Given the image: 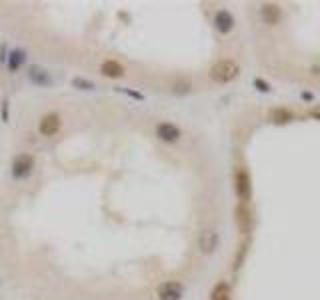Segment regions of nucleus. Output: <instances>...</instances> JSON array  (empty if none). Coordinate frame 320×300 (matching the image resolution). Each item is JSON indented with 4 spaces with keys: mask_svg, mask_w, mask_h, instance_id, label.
<instances>
[{
    "mask_svg": "<svg viewBox=\"0 0 320 300\" xmlns=\"http://www.w3.org/2000/svg\"><path fill=\"white\" fill-rule=\"evenodd\" d=\"M210 78L218 84H226V82H232L234 78H238L240 74V66L234 60H228V58H222L218 62H214L210 66Z\"/></svg>",
    "mask_w": 320,
    "mask_h": 300,
    "instance_id": "1",
    "label": "nucleus"
},
{
    "mask_svg": "<svg viewBox=\"0 0 320 300\" xmlns=\"http://www.w3.org/2000/svg\"><path fill=\"white\" fill-rule=\"evenodd\" d=\"M234 192L240 202H248L252 198V182H250V174L246 172V168H238L234 174Z\"/></svg>",
    "mask_w": 320,
    "mask_h": 300,
    "instance_id": "2",
    "label": "nucleus"
},
{
    "mask_svg": "<svg viewBox=\"0 0 320 300\" xmlns=\"http://www.w3.org/2000/svg\"><path fill=\"white\" fill-rule=\"evenodd\" d=\"M32 168H34V156L22 152V154H18V156L12 160V176H14L16 180H22V178L30 176Z\"/></svg>",
    "mask_w": 320,
    "mask_h": 300,
    "instance_id": "3",
    "label": "nucleus"
},
{
    "mask_svg": "<svg viewBox=\"0 0 320 300\" xmlns=\"http://www.w3.org/2000/svg\"><path fill=\"white\" fill-rule=\"evenodd\" d=\"M156 296L158 300H182L184 296V286L176 280H168V282H162L156 290Z\"/></svg>",
    "mask_w": 320,
    "mask_h": 300,
    "instance_id": "4",
    "label": "nucleus"
},
{
    "mask_svg": "<svg viewBox=\"0 0 320 300\" xmlns=\"http://www.w3.org/2000/svg\"><path fill=\"white\" fill-rule=\"evenodd\" d=\"M60 126H62L60 114L48 112V114H44V116L40 118V122H38V132H40L42 137H54V134H58Z\"/></svg>",
    "mask_w": 320,
    "mask_h": 300,
    "instance_id": "5",
    "label": "nucleus"
},
{
    "mask_svg": "<svg viewBox=\"0 0 320 300\" xmlns=\"http://www.w3.org/2000/svg\"><path fill=\"white\" fill-rule=\"evenodd\" d=\"M234 220L242 234H248L252 230V212L246 202H238V206L234 208Z\"/></svg>",
    "mask_w": 320,
    "mask_h": 300,
    "instance_id": "6",
    "label": "nucleus"
},
{
    "mask_svg": "<svg viewBox=\"0 0 320 300\" xmlns=\"http://www.w3.org/2000/svg\"><path fill=\"white\" fill-rule=\"evenodd\" d=\"M28 78H30L32 84H36V86H52L54 82L50 72L44 66H40V64H32L28 68Z\"/></svg>",
    "mask_w": 320,
    "mask_h": 300,
    "instance_id": "7",
    "label": "nucleus"
},
{
    "mask_svg": "<svg viewBox=\"0 0 320 300\" xmlns=\"http://www.w3.org/2000/svg\"><path fill=\"white\" fill-rule=\"evenodd\" d=\"M156 137L160 140H164V142H176L178 138L182 137V132H180V128L176 126V124H172V122H160L158 126H156Z\"/></svg>",
    "mask_w": 320,
    "mask_h": 300,
    "instance_id": "8",
    "label": "nucleus"
},
{
    "mask_svg": "<svg viewBox=\"0 0 320 300\" xmlns=\"http://www.w3.org/2000/svg\"><path fill=\"white\" fill-rule=\"evenodd\" d=\"M260 16H262V20L266 24H278L280 18H282V10H280V6L276 2H264L260 6Z\"/></svg>",
    "mask_w": 320,
    "mask_h": 300,
    "instance_id": "9",
    "label": "nucleus"
},
{
    "mask_svg": "<svg viewBox=\"0 0 320 300\" xmlns=\"http://www.w3.org/2000/svg\"><path fill=\"white\" fill-rule=\"evenodd\" d=\"M214 26L220 34H228L234 28V16L228 10H218L214 14Z\"/></svg>",
    "mask_w": 320,
    "mask_h": 300,
    "instance_id": "10",
    "label": "nucleus"
},
{
    "mask_svg": "<svg viewBox=\"0 0 320 300\" xmlns=\"http://www.w3.org/2000/svg\"><path fill=\"white\" fill-rule=\"evenodd\" d=\"M218 246V234L214 230H204L198 238V248L202 254H212Z\"/></svg>",
    "mask_w": 320,
    "mask_h": 300,
    "instance_id": "11",
    "label": "nucleus"
},
{
    "mask_svg": "<svg viewBox=\"0 0 320 300\" xmlns=\"http://www.w3.org/2000/svg\"><path fill=\"white\" fill-rule=\"evenodd\" d=\"M124 72H126L124 66L116 60H104L100 64V74H104L106 78H120V76H124Z\"/></svg>",
    "mask_w": 320,
    "mask_h": 300,
    "instance_id": "12",
    "label": "nucleus"
},
{
    "mask_svg": "<svg viewBox=\"0 0 320 300\" xmlns=\"http://www.w3.org/2000/svg\"><path fill=\"white\" fill-rule=\"evenodd\" d=\"M24 62H26V50H22V48H14V50H10L8 56H6V66L12 72H16Z\"/></svg>",
    "mask_w": 320,
    "mask_h": 300,
    "instance_id": "13",
    "label": "nucleus"
},
{
    "mask_svg": "<svg viewBox=\"0 0 320 300\" xmlns=\"http://www.w3.org/2000/svg\"><path fill=\"white\" fill-rule=\"evenodd\" d=\"M292 118H294V114L288 108L278 106V108L270 110V120H272L274 124H286V122H290Z\"/></svg>",
    "mask_w": 320,
    "mask_h": 300,
    "instance_id": "14",
    "label": "nucleus"
},
{
    "mask_svg": "<svg viewBox=\"0 0 320 300\" xmlns=\"http://www.w3.org/2000/svg\"><path fill=\"white\" fill-rule=\"evenodd\" d=\"M210 300H232V292L230 286L226 282H218L210 292Z\"/></svg>",
    "mask_w": 320,
    "mask_h": 300,
    "instance_id": "15",
    "label": "nucleus"
},
{
    "mask_svg": "<svg viewBox=\"0 0 320 300\" xmlns=\"http://www.w3.org/2000/svg\"><path fill=\"white\" fill-rule=\"evenodd\" d=\"M190 86H192V82H190L188 76H178L176 82H174V92L176 94H186V92H190Z\"/></svg>",
    "mask_w": 320,
    "mask_h": 300,
    "instance_id": "16",
    "label": "nucleus"
},
{
    "mask_svg": "<svg viewBox=\"0 0 320 300\" xmlns=\"http://www.w3.org/2000/svg\"><path fill=\"white\" fill-rule=\"evenodd\" d=\"M72 86L78 88V90H94V88H96L94 82L88 80V78H82V76H74V78H72Z\"/></svg>",
    "mask_w": 320,
    "mask_h": 300,
    "instance_id": "17",
    "label": "nucleus"
},
{
    "mask_svg": "<svg viewBox=\"0 0 320 300\" xmlns=\"http://www.w3.org/2000/svg\"><path fill=\"white\" fill-rule=\"evenodd\" d=\"M246 248H248V242H242V244H240L238 254H236V258H234V268H240V264H242V260H244V254H246Z\"/></svg>",
    "mask_w": 320,
    "mask_h": 300,
    "instance_id": "18",
    "label": "nucleus"
},
{
    "mask_svg": "<svg viewBox=\"0 0 320 300\" xmlns=\"http://www.w3.org/2000/svg\"><path fill=\"white\" fill-rule=\"evenodd\" d=\"M118 92H124V94H128V96H132V98H136V100H142L144 96L142 94H138V92H132V90H126V88H116Z\"/></svg>",
    "mask_w": 320,
    "mask_h": 300,
    "instance_id": "19",
    "label": "nucleus"
},
{
    "mask_svg": "<svg viewBox=\"0 0 320 300\" xmlns=\"http://www.w3.org/2000/svg\"><path fill=\"white\" fill-rule=\"evenodd\" d=\"M2 120L8 122V100L2 102Z\"/></svg>",
    "mask_w": 320,
    "mask_h": 300,
    "instance_id": "20",
    "label": "nucleus"
},
{
    "mask_svg": "<svg viewBox=\"0 0 320 300\" xmlns=\"http://www.w3.org/2000/svg\"><path fill=\"white\" fill-rule=\"evenodd\" d=\"M310 116L316 118V120H320V106H314V108L310 110Z\"/></svg>",
    "mask_w": 320,
    "mask_h": 300,
    "instance_id": "21",
    "label": "nucleus"
},
{
    "mask_svg": "<svg viewBox=\"0 0 320 300\" xmlns=\"http://www.w3.org/2000/svg\"><path fill=\"white\" fill-rule=\"evenodd\" d=\"M256 86H258V90H262V92L268 90V84H264L262 80H256Z\"/></svg>",
    "mask_w": 320,
    "mask_h": 300,
    "instance_id": "22",
    "label": "nucleus"
}]
</instances>
